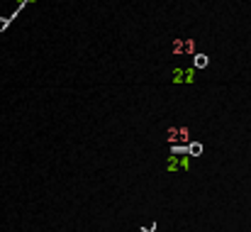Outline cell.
<instances>
[{
	"label": "cell",
	"instance_id": "2",
	"mask_svg": "<svg viewBox=\"0 0 251 232\" xmlns=\"http://www.w3.org/2000/svg\"><path fill=\"white\" fill-rule=\"evenodd\" d=\"M178 142H190V130L188 127H178Z\"/></svg>",
	"mask_w": 251,
	"mask_h": 232
},
{
	"label": "cell",
	"instance_id": "6",
	"mask_svg": "<svg viewBox=\"0 0 251 232\" xmlns=\"http://www.w3.org/2000/svg\"><path fill=\"white\" fill-rule=\"evenodd\" d=\"M166 137L171 140V142H173V145H176V142H178V127H168Z\"/></svg>",
	"mask_w": 251,
	"mask_h": 232
},
{
	"label": "cell",
	"instance_id": "1",
	"mask_svg": "<svg viewBox=\"0 0 251 232\" xmlns=\"http://www.w3.org/2000/svg\"><path fill=\"white\" fill-rule=\"evenodd\" d=\"M171 76H173V83H193L195 81V71L193 69H173Z\"/></svg>",
	"mask_w": 251,
	"mask_h": 232
},
{
	"label": "cell",
	"instance_id": "3",
	"mask_svg": "<svg viewBox=\"0 0 251 232\" xmlns=\"http://www.w3.org/2000/svg\"><path fill=\"white\" fill-rule=\"evenodd\" d=\"M171 49H173V54H183L185 52V39H176Z\"/></svg>",
	"mask_w": 251,
	"mask_h": 232
},
{
	"label": "cell",
	"instance_id": "7",
	"mask_svg": "<svg viewBox=\"0 0 251 232\" xmlns=\"http://www.w3.org/2000/svg\"><path fill=\"white\" fill-rule=\"evenodd\" d=\"M17 2H20V5H22V2H25V0H17Z\"/></svg>",
	"mask_w": 251,
	"mask_h": 232
},
{
	"label": "cell",
	"instance_id": "5",
	"mask_svg": "<svg viewBox=\"0 0 251 232\" xmlns=\"http://www.w3.org/2000/svg\"><path fill=\"white\" fill-rule=\"evenodd\" d=\"M188 152H190V156H200V154H202V145H198V142H193Z\"/></svg>",
	"mask_w": 251,
	"mask_h": 232
},
{
	"label": "cell",
	"instance_id": "4",
	"mask_svg": "<svg viewBox=\"0 0 251 232\" xmlns=\"http://www.w3.org/2000/svg\"><path fill=\"white\" fill-rule=\"evenodd\" d=\"M195 66L198 69H205L207 66V57L205 54H195Z\"/></svg>",
	"mask_w": 251,
	"mask_h": 232
}]
</instances>
